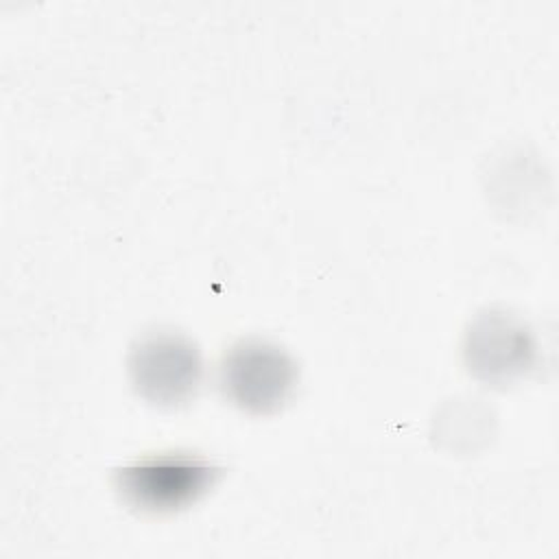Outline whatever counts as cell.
Returning <instances> with one entry per match:
<instances>
[{
  "label": "cell",
  "instance_id": "cell-1",
  "mask_svg": "<svg viewBox=\"0 0 559 559\" xmlns=\"http://www.w3.org/2000/svg\"><path fill=\"white\" fill-rule=\"evenodd\" d=\"M221 467L192 452H162L116 469V489L142 513H175L197 502L218 480Z\"/></svg>",
  "mask_w": 559,
  "mask_h": 559
},
{
  "label": "cell",
  "instance_id": "cell-2",
  "mask_svg": "<svg viewBox=\"0 0 559 559\" xmlns=\"http://www.w3.org/2000/svg\"><path fill=\"white\" fill-rule=\"evenodd\" d=\"M299 378L295 358L264 338H240L221 358L223 395L249 415H273L293 395Z\"/></svg>",
  "mask_w": 559,
  "mask_h": 559
},
{
  "label": "cell",
  "instance_id": "cell-3",
  "mask_svg": "<svg viewBox=\"0 0 559 559\" xmlns=\"http://www.w3.org/2000/svg\"><path fill=\"white\" fill-rule=\"evenodd\" d=\"M127 369L133 391L159 408L188 404L205 376L197 343L179 332H148L140 336L129 349Z\"/></svg>",
  "mask_w": 559,
  "mask_h": 559
},
{
  "label": "cell",
  "instance_id": "cell-4",
  "mask_svg": "<svg viewBox=\"0 0 559 559\" xmlns=\"http://www.w3.org/2000/svg\"><path fill=\"white\" fill-rule=\"evenodd\" d=\"M463 360L476 380L489 386H509L535 369L537 341L522 317L487 308L465 330Z\"/></svg>",
  "mask_w": 559,
  "mask_h": 559
}]
</instances>
